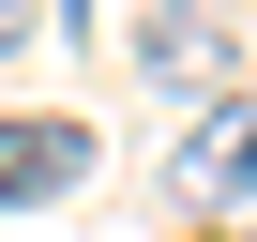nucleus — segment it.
Returning <instances> with one entry per match:
<instances>
[{
  "label": "nucleus",
  "instance_id": "1",
  "mask_svg": "<svg viewBox=\"0 0 257 242\" xmlns=\"http://www.w3.org/2000/svg\"><path fill=\"white\" fill-rule=\"evenodd\" d=\"M76 182H91V121H0V212L76 197Z\"/></svg>",
  "mask_w": 257,
  "mask_h": 242
},
{
  "label": "nucleus",
  "instance_id": "2",
  "mask_svg": "<svg viewBox=\"0 0 257 242\" xmlns=\"http://www.w3.org/2000/svg\"><path fill=\"white\" fill-rule=\"evenodd\" d=\"M137 61H152V76H182V91H197V76H212V61H227V31H212V16H152V31H137Z\"/></svg>",
  "mask_w": 257,
  "mask_h": 242
},
{
  "label": "nucleus",
  "instance_id": "3",
  "mask_svg": "<svg viewBox=\"0 0 257 242\" xmlns=\"http://www.w3.org/2000/svg\"><path fill=\"white\" fill-rule=\"evenodd\" d=\"M31 16H46V0H0V61H16V46H31Z\"/></svg>",
  "mask_w": 257,
  "mask_h": 242
},
{
  "label": "nucleus",
  "instance_id": "4",
  "mask_svg": "<svg viewBox=\"0 0 257 242\" xmlns=\"http://www.w3.org/2000/svg\"><path fill=\"white\" fill-rule=\"evenodd\" d=\"M227 182H242V197H257V121H242V137H227Z\"/></svg>",
  "mask_w": 257,
  "mask_h": 242
}]
</instances>
